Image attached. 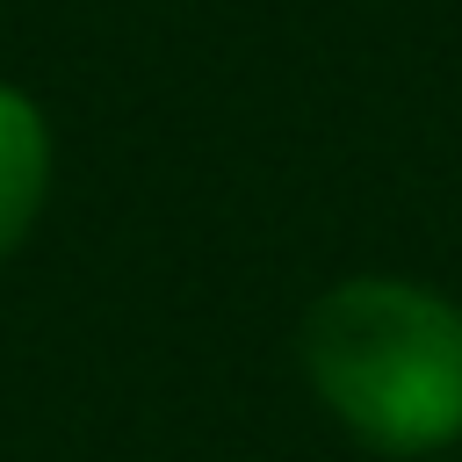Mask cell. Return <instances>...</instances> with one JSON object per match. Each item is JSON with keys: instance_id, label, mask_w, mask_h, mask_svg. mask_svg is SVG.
I'll return each mask as SVG.
<instances>
[{"instance_id": "cell-1", "label": "cell", "mask_w": 462, "mask_h": 462, "mask_svg": "<svg viewBox=\"0 0 462 462\" xmlns=\"http://www.w3.org/2000/svg\"><path fill=\"white\" fill-rule=\"evenodd\" d=\"M318 397L390 455L462 433V310L419 282H339L303 318Z\"/></svg>"}, {"instance_id": "cell-2", "label": "cell", "mask_w": 462, "mask_h": 462, "mask_svg": "<svg viewBox=\"0 0 462 462\" xmlns=\"http://www.w3.org/2000/svg\"><path fill=\"white\" fill-rule=\"evenodd\" d=\"M51 188V130L22 87H0V260L22 245Z\"/></svg>"}]
</instances>
